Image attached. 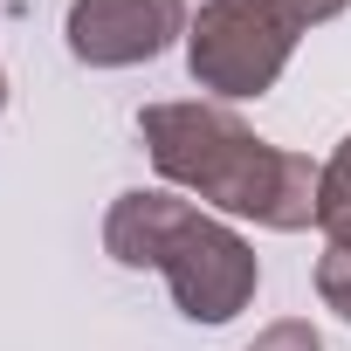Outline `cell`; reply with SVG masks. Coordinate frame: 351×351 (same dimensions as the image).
Here are the masks:
<instances>
[{
	"instance_id": "1",
	"label": "cell",
	"mask_w": 351,
	"mask_h": 351,
	"mask_svg": "<svg viewBox=\"0 0 351 351\" xmlns=\"http://www.w3.org/2000/svg\"><path fill=\"white\" fill-rule=\"evenodd\" d=\"M145 145L165 180L193 186L200 200L228 214H255L269 228H310L317 221V180L324 172L269 138H255L234 110L221 104H152L145 110Z\"/></svg>"
},
{
	"instance_id": "2",
	"label": "cell",
	"mask_w": 351,
	"mask_h": 351,
	"mask_svg": "<svg viewBox=\"0 0 351 351\" xmlns=\"http://www.w3.org/2000/svg\"><path fill=\"white\" fill-rule=\"evenodd\" d=\"M110 255L131 269H165L172 296L193 324H228L248 296H255V255L241 234H228L221 221L193 214L172 193H124L110 207L104 228Z\"/></svg>"
},
{
	"instance_id": "3",
	"label": "cell",
	"mask_w": 351,
	"mask_h": 351,
	"mask_svg": "<svg viewBox=\"0 0 351 351\" xmlns=\"http://www.w3.org/2000/svg\"><path fill=\"white\" fill-rule=\"evenodd\" d=\"M296 14L289 0H214L193 21V42H186V62H193V83L221 90V97H262L289 49H296Z\"/></svg>"
},
{
	"instance_id": "4",
	"label": "cell",
	"mask_w": 351,
	"mask_h": 351,
	"mask_svg": "<svg viewBox=\"0 0 351 351\" xmlns=\"http://www.w3.org/2000/svg\"><path fill=\"white\" fill-rule=\"evenodd\" d=\"M180 21H186L180 0H76L69 8V49H76V62L124 69V62H152L180 35Z\"/></svg>"
},
{
	"instance_id": "5",
	"label": "cell",
	"mask_w": 351,
	"mask_h": 351,
	"mask_svg": "<svg viewBox=\"0 0 351 351\" xmlns=\"http://www.w3.org/2000/svg\"><path fill=\"white\" fill-rule=\"evenodd\" d=\"M317 228L330 234V248H351V138L337 145V158L317 180Z\"/></svg>"
},
{
	"instance_id": "6",
	"label": "cell",
	"mask_w": 351,
	"mask_h": 351,
	"mask_svg": "<svg viewBox=\"0 0 351 351\" xmlns=\"http://www.w3.org/2000/svg\"><path fill=\"white\" fill-rule=\"evenodd\" d=\"M317 289H324V303H330L337 317H351V248H330V255L317 262Z\"/></svg>"
},
{
	"instance_id": "7",
	"label": "cell",
	"mask_w": 351,
	"mask_h": 351,
	"mask_svg": "<svg viewBox=\"0 0 351 351\" xmlns=\"http://www.w3.org/2000/svg\"><path fill=\"white\" fill-rule=\"evenodd\" d=\"M248 351H324V344H317L310 324H276V330H262Z\"/></svg>"
},
{
	"instance_id": "8",
	"label": "cell",
	"mask_w": 351,
	"mask_h": 351,
	"mask_svg": "<svg viewBox=\"0 0 351 351\" xmlns=\"http://www.w3.org/2000/svg\"><path fill=\"white\" fill-rule=\"evenodd\" d=\"M0 104H8V83H0Z\"/></svg>"
}]
</instances>
